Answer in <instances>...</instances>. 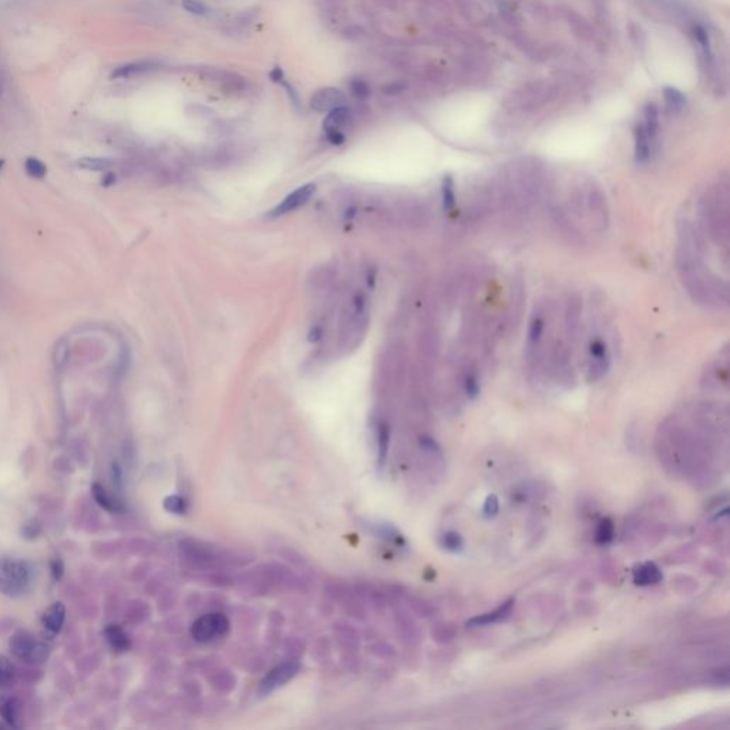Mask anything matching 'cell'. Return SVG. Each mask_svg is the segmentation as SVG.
<instances>
[{"label": "cell", "instance_id": "25", "mask_svg": "<svg viewBox=\"0 0 730 730\" xmlns=\"http://www.w3.org/2000/svg\"><path fill=\"white\" fill-rule=\"evenodd\" d=\"M26 172L33 179H43L46 176V173H48V169H46V166L39 159L29 157L26 160Z\"/></svg>", "mask_w": 730, "mask_h": 730}, {"label": "cell", "instance_id": "31", "mask_svg": "<svg viewBox=\"0 0 730 730\" xmlns=\"http://www.w3.org/2000/svg\"><path fill=\"white\" fill-rule=\"evenodd\" d=\"M499 509V502H498V498L495 495H491L487 498V502L484 505V515L485 516H494L497 515Z\"/></svg>", "mask_w": 730, "mask_h": 730}, {"label": "cell", "instance_id": "29", "mask_svg": "<svg viewBox=\"0 0 730 730\" xmlns=\"http://www.w3.org/2000/svg\"><path fill=\"white\" fill-rule=\"evenodd\" d=\"M183 8L189 13H193V15H197V16H203V15L207 13L206 5L197 2V0H183Z\"/></svg>", "mask_w": 730, "mask_h": 730}, {"label": "cell", "instance_id": "19", "mask_svg": "<svg viewBox=\"0 0 730 730\" xmlns=\"http://www.w3.org/2000/svg\"><path fill=\"white\" fill-rule=\"evenodd\" d=\"M389 446V429L387 425H381L378 429V468L384 467Z\"/></svg>", "mask_w": 730, "mask_h": 730}, {"label": "cell", "instance_id": "37", "mask_svg": "<svg viewBox=\"0 0 730 730\" xmlns=\"http://www.w3.org/2000/svg\"><path fill=\"white\" fill-rule=\"evenodd\" d=\"M2 90H4V86H2V80H0V96H2Z\"/></svg>", "mask_w": 730, "mask_h": 730}, {"label": "cell", "instance_id": "7", "mask_svg": "<svg viewBox=\"0 0 730 730\" xmlns=\"http://www.w3.org/2000/svg\"><path fill=\"white\" fill-rule=\"evenodd\" d=\"M314 193H316V184H306L291 194H288L270 214L272 217H278V216H284L291 211H296L297 209L307 204Z\"/></svg>", "mask_w": 730, "mask_h": 730}, {"label": "cell", "instance_id": "30", "mask_svg": "<svg viewBox=\"0 0 730 730\" xmlns=\"http://www.w3.org/2000/svg\"><path fill=\"white\" fill-rule=\"evenodd\" d=\"M0 594H5L8 597H21V592L18 591V588L11 580H8L2 575H0Z\"/></svg>", "mask_w": 730, "mask_h": 730}, {"label": "cell", "instance_id": "35", "mask_svg": "<svg viewBox=\"0 0 730 730\" xmlns=\"http://www.w3.org/2000/svg\"><path fill=\"white\" fill-rule=\"evenodd\" d=\"M66 353H67V345L65 343H62L59 345V348L56 350V364H57V367H62V364L66 361Z\"/></svg>", "mask_w": 730, "mask_h": 730}, {"label": "cell", "instance_id": "36", "mask_svg": "<svg viewBox=\"0 0 730 730\" xmlns=\"http://www.w3.org/2000/svg\"><path fill=\"white\" fill-rule=\"evenodd\" d=\"M114 177H116L114 175H107V176L104 177L103 184H104V186H110V184H113V183L116 182V179H114Z\"/></svg>", "mask_w": 730, "mask_h": 730}, {"label": "cell", "instance_id": "9", "mask_svg": "<svg viewBox=\"0 0 730 730\" xmlns=\"http://www.w3.org/2000/svg\"><path fill=\"white\" fill-rule=\"evenodd\" d=\"M345 96L341 90L336 87H326L317 90L311 97V107L317 111H331L336 107L344 106Z\"/></svg>", "mask_w": 730, "mask_h": 730}, {"label": "cell", "instance_id": "14", "mask_svg": "<svg viewBox=\"0 0 730 730\" xmlns=\"http://www.w3.org/2000/svg\"><path fill=\"white\" fill-rule=\"evenodd\" d=\"M104 638L110 648L118 653L127 652L131 646V641L128 635L118 625H109L104 629Z\"/></svg>", "mask_w": 730, "mask_h": 730}, {"label": "cell", "instance_id": "11", "mask_svg": "<svg viewBox=\"0 0 730 730\" xmlns=\"http://www.w3.org/2000/svg\"><path fill=\"white\" fill-rule=\"evenodd\" d=\"M66 619V608L62 602L53 604L42 616V624L48 632L56 635L62 631Z\"/></svg>", "mask_w": 730, "mask_h": 730}, {"label": "cell", "instance_id": "20", "mask_svg": "<svg viewBox=\"0 0 730 730\" xmlns=\"http://www.w3.org/2000/svg\"><path fill=\"white\" fill-rule=\"evenodd\" d=\"M614 536H615L614 522L611 519H602L597 528V535H595L597 542L607 545L614 541Z\"/></svg>", "mask_w": 730, "mask_h": 730}, {"label": "cell", "instance_id": "33", "mask_svg": "<svg viewBox=\"0 0 730 730\" xmlns=\"http://www.w3.org/2000/svg\"><path fill=\"white\" fill-rule=\"evenodd\" d=\"M39 533H40V524H39L38 521H35V519H33V521H31V522H28V524L25 525V528H23V535H25L26 538H29V539L36 538Z\"/></svg>", "mask_w": 730, "mask_h": 730}, {"label": "cell", "instance_id": "12", "mask_svg": "<svg viewBox=\"0 0 730 730\" xmlns=\"http://www.w3.org/2000/svg\"><path fill=\"white\" fill-rule=\"evenodd\" d=\"M662 572L653 562H646L642 565H638L634 570V580L639 587H648L655 585V583L662 580Z\"/></svg>", "mask_w": 730, "mask_h": 730}, {"label": "cell", "instance_id": "8", "mask_svg": "<svg viewBox=\"0 0 730 730\" xmlns=\"http://www.w3.org/2000/svg\"><path fill=\"white\" fill-rule=\"evenodd\" d=\"M634 136H635V162H636V165H646L653 157L656 138H653L646 131V128L643 127L642 123H639L635 127Z\"/></svg>", "mask_w": 730, "mask_h": 730}, {"label": "cell", "instance_id": "24", "mask_svg": "<svg viewBox=\"0 0 730 730\" xmlns=\"http://www.w3.org/2000/svg\"><path fill=\"white\" fill-rule=\"evenodd\" d=\"M165 508L172 514L183 515L187 512V502L179 495H172L165 499Z\"/></svg>", "mask_w": 730, "mask_h": 730}, {"label": "cell", "instance_id": "13", "mask_svg": "<svg viewBox=\"0 0 730 730\" xmlns=\"http://www.w3.org/2000/svg\"><path fill=\"white\" fill-rule=\"evenodd\" d=\"M512 607H514V599H509V601L504 602V604H502L499 608H497L495 611L472 618L471 621H468V622H467V626H470V628H477V626H484V625H491V624L499 622V621L505 619V618L511 614Z\"/></svg>", "mask_w": 730, "mask_h": 730}, {"label": "cell", "instance_id": "32", "mask_svg": "<svg viewBox=\"0 0 730 730\" xmlns=\"http://www.w3.org/2000/svg\"><path fill=\"white\" fill-rule=\"evenodd\" d=\"M50 569H52V576L55 580H60L63 573H65V563L60 558H55L52 562H50Z\"/></svg>", "mask_w": 730, "mask_h": 730}, {"label": "cell", "instance_id": "4", "mask_svg": "<svg viewBox=\"0 0 730 730\" xmlns=\"http://www.w3.org/2000/svg\"><path fill=\"white\" fill-rule=\"evenodd\" d=\"M353 116L348 107L340 106L328 111L326 120H324V130L327 133V138L333 144H343L345 141L344 130L351 126Z\"/></svg>", "mask_w": 730, "mask_h": 730}, {"label": "cell", "instance_id": "10", "mask_svg": "<svg viewBox=\"0 0 730 730\" xmlns=\"http://www.w3.org/2000/svg\"><path fill=\"white\" fill-rule=\"evenodd\" d=\"M159 67H160V65L157 62H152V60L127 63V65H123V66L114 69V72L111 73V79H131L136 76L155 72Z\"/></svg>", "mask_w": 730, "mask_h": 730}, {"label": "cell", "instance_id": "6", "mask_svg": "<svg viewBox=\"0 0 730 730\" xmlns=\"http://www.w3.org/2000/svg\"><path fill=\"white\" fill-rule=\"evenodd\" d=\"M588 363H590V378L592 381H597V380H601L602 377H605V374L608 372L609 367H611V353H609V348H608V344L597 337L595 340L591 341L590 344V350H588Z\"/></svg>", "mask_w": 730, "mask_h": 730}, {"label": "cell", "instance_id": "5", "mask_svg": "<svg viewBox=\"0 0 730 730\" xmlns=\"http://www.w3.org/2000/svg\"><path fill=\"white\" fill-rule=\"evenodd\" d=\"M300 670V663L297 660H287L278 666H275L260 683L258 695L265 696L293 679Z\"/></svg>", "mask_w": 730, "mask_h": 730}, {"label": "cell", "instance_id": "18", "mask_svg": "<svg viewBox=\"0 0 730 730\" xmlns=\"http://www.w3.org/2000/svg\"><path fill=\"white\" fill-rule=\"evenodd\" d=\"M16 672L12 662L0 655V687H9L15 683Z\"/></svg>", "mask_w": 730, "mask_h": 730}, {"label": "cell", "instance_id": "26", "mask_svg": "<svg viewBox=\"0 0 730 730\" xmlns=\"http://www.w3.org/2000/svg\"><path fill=\"white\" fill-rule=\"evenodd\" d=\"M443 545L451 552H460L464 548V539L457 532H447L443 538Z\"/></svg>", "mask_w": 730, "mask_h": 730}, {"label": "cell", "instance_id": "17", "mask_svg": "<svg viewBox=\"0 0 730 730\" xmlns=\"http://www.w3.org/2000/svg\"><path fill=\"white\" fill-rule=\"evenodd\" d=\"M441 194H443V207L446 211H453L457 204V196H455V184L451 177H446L443 180L441 186Z\"/></svg>", "mask_w": 730, "mask_h": 730}, {"label": "cell", "instance_id": "21", "mask_svg": "<svg viewBox=\"0 0 730 730\" xmlns=\"http://www.w3.org/2000/svg\"><path fill=\"white\" fill-rule=\"evenodd\" d=\"M543 328H545L543 319L539 316L533 317L531 327H529V336H528V343H529L531 348H536V345L541 343L542 336H543Z\"/></svg>", "mask_w": 730, "mask_h": 730}, {"label": "cell", "instance_id": "1", "mask_svg": "<svg viewBox=\"0 0 730 730\" xmlns=\"http://www.w3.org/2000/svg\"><path fill=\"white\" fill-rule=\"evenodd\" d=\"M9 648L18 660L32 665L46 662L50 653L49 646L28 631H18L11 638Z\"/></svg>", "mask_w": 730, "mask_h": 730}, {"label": "cell", "instance_id": "3", "mask_svg": "<svg viewBox=\"0 0 730 730\" xmlns=\"http://www.w3.org/2000/svg\"><path fill=\"white\" fill-rule=\"evenodd\" d=\"M230 629V622L223 614H207L199 618L192 626V635L197 642L209 643L224 636Z\"/></svg>", "mask_w": 730, "mask_h": 730}, {"label": "cell", "instance_id": "34", "mask_svg": "<svg viewBox=\"0 0 730 730\" xmlns=\"http://www.w3.org/2000/svg\"><path fill=\"white\" fill-rule=\"evenodd\" d=\"M111 478H113V484H114L116 487H121V481H123L121 478H123V475H121V470H120V467H118V464H117V463H114V464L111 465Z\"/></svg>", "mask_w": 730, "mask_h": 730}, {"label": "cell", "instance_id": "28", "mask_svg": "<svg viewBox=\"0 0 730 730\" xmlns=\"http://www.w3.org/2000/svg\"><path fill=\"white\" fill-rule=\"evenodd\" d=\"M480 381L475 374H467L464 378V391L470 398H475L480 394Z\"/></svg>", "mask_w": 730, "mask_h": 730}, {"label": "cell", "instance_id": "15", "mask_svg": "<svg viewBox=\"0 0 730 730\" xmlns=\"http://www.w3.org/2000/svg\"><path fill=\"white\" fill-rule=\"evenodd\" d=\"M0 717L9 727H19V703L13 696L0 697Z\"/></svg>", "mask_w": 730, "mask_h": 730}, {"label": "cell", "instance_id": "16", "mask_svg": "<svg viewBox=\"0 0 730 730\" xmlns=\"http://www.w3.org/2000/svg\"><path fill=\"white\" fill-rule=\"evenodd\" d=\"M92 494H93V498L94 501L97 502L99 507H101L103 509L109 511V512H123L124 511V507L121 505L120 501H117L116 498H113L106 490L103 485L100 484H93L92 487Z\"/></svg>", "mask_w": 730, "mask_h": 730}, {"label": "cell", "instance_id": "23", "mask_svg": "<svg viewBox=\"0 0 730 730\" xmlns=\"http://www.w3.org/2000/svg\"><path fill=\"white\" fill-rule=\"evenodd\" d=\"M79 167L93 172H101L109 167H111V162L107 159H97V157H86L79 162Z\"/></svg>", "mask_w": 730, "mask_h": 730}, {"label": "cell", "instance_id": "22", "mask_svg": "<svg viewBox=\"0 0 730 730\" xmlns=\"http://www.w3.org/2000/svg\"><path fill=\"white\" fill-rule=\"evenodd\" d=\"M665 99H666L668 106L672 110H676V111L682 110L685 107V104H686V96L682 92H679V90H676L673 87H666L665 89Z\"/></svg>", "mask_w": 730, "mask_h": 730}, {"label": "cell", "instance_id": "2", "mask_svg": "<svg viewBox=\"0 0 730 730\" xmlns=\"http://www.w3.org/2000/svg\"><path fill=\"white\" fill-rule=\"evenodd\" d=\"M0 575L13 583L21 595H25L33 587L36 568L26 559L4 556L0 558Z\"/></svg>", "mask_w": 730, "mask_h": 730}, {"label": "cell", "instance_id": "27", "mask_svg": "<svg viewBox=\"0 0 730 730\" xmlns=\"http://www.w3.org/2000/svg\"><path fill=\"white\" fill-rule=\"evenodd\" d=\"M350 90H351V94L355 96L357 99H367L371 94V89H370L368 83L363 79H353L350 82Z\"/></svg>", "mask_w": 730, "mask_h": 730}]
</instances>
